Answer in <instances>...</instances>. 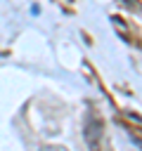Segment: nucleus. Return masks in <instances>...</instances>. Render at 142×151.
<instances>
[{
	"instance_id": "obj_1",
	"label": "nucleus",
	"mask_w": 142,
	"mask_h": 151,
	"mask_svg": "<svg viewBox=\"0 0 142 151\" xmlns=\"http://www.w3.org/2000/svg\"><path fill=\"white\" fill-rule=\"evenodd\" d=\"M102 134H104L102 118L97 113H88V118H85V142H88V146H97L102 142Z\"/></svg>"
}]
</instances>
